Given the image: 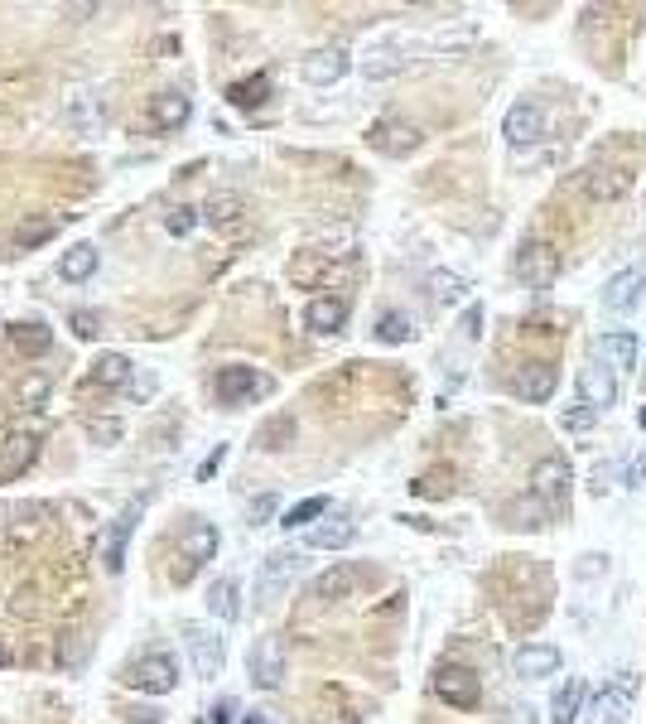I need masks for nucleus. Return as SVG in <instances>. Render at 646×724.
<instances>
[{"label":"nucleus","instance_id":"17","mask_svg":"<svg viewBox=\"0 0 646 724\" xmlns=\"http://www.w3.org/2000/svg\"><path fill=\"white\" fill-rule=\"evenodd\" d=\"M579 396H584V406H593V411H608V406L618 401V377L603 372V367H584V372H579Z\"/></svg>","mask_w":646,"mask_h":724},{"label":"nucleus","instance_id":"12","mask_svg":"<svg viewBox=\"0 0 646 724\" xmlns=\"http://www.w3.org/2000/svg\"><path fill=\"white\" fill-rule=\"evenodd\" d=\"M299 73H304V83L333 87L343 73H348V49H314V54L299 63Z\"/></svg>","mask_w":646,"mask_h":724},{"label":"nucleus","instance_id":"5","mask_svg":"<svg viewBox=\"0 0 646 724\" xmlns=\"http://www.w3.org/2000/svg\"><path fill=\"white\" fill-rule=\"evenodd\" d=\"M531 493H536L550 512H565V502H569V464L560 459V454L540 459L536 469H531Z\"/></svg>","mask_w":646,"mask_h":724},{"label":"nucleus","instance_id":"29","mask_svg":"<svg viewBox=\"0 0 646 724\" xmlns=\"http://www.w3.org/2000/svg\"><path fill=\"white\" fill-rule=\"evenodd\" d=\"M242 213H246V203L237 194H213L208 203H203V218L213 227H237L242 223Z\"/></svg>","mask_w":646,"mask_h":724},{"label":"nucleus","instance_id":"14","mask_svg":"<svg viewBox=\"0 0 646 724\" xmlns=\"http://www.w3.org/2000/svg\"><path fill=\"white\" fill-rule=\"evenodd\" d=\"M357 585H362V565H333V570H323L319 580L309 585V594L319 604H333V599H348Z\"/></svg>","mask_w":646,"mask_h":724},{"label":"nucleus","instance_id":"21","mask_svg":"<svg viewBox=\"0 0 646 724\" xmlns=\"http://www.w3.org/2000/svg\"><path fill=\"white\" fill-rule=\"evenodd\" d=\"M627 705H632V676H618L593 705V724H618L627 715Z\"/></svg>","mask_w":646,"mask_h":724},{"label":"nucleus","instance_id":"7","mask_svg":"<svg viewBox=\"0 0 646 724\" xmlns=\"http://www.w3.org/2000/svg\"><path fill=\"white\" fill-rule=\"evenodd\" d=\"M434 696L458 705V710H473L478 696H483V686H478V676L468 667H439L434 671Z\"/></svg>","mask_w":646,"mask_h":724},{"label":"nucleus","instance_id":"47","mask_svg":"<svg viewBox=\"0 0 646 724\" xmlns=\"http://www.w3.org/2000/svg\"><path fill=\"white\" fill-rule=\"evenodd\" d=\"M227 720H232V700H222V705L213 710V724H227Z\"/></svg>","mask_w":646,"mask_h":724},{"label":"nucleus","instance_id":"20","mask_svg":"<svg viewBox=\"0 0 646 724\" xmlns=\"http://www.w3.org/2000/svg\"><path fill=\"white\" fill-rule=\"evenodd\" d=\"M555 382H560V372H555L550 362H526L521 377H516V391H521L526 401H550V396H555Z\"/></svg>","mask_w":646,"mask_h":724},{"label":"nucleus","instance_id":"8","mask_svg":"<svg viewBox=\"0 0 646 724\" xmlns=\"http://www.w3.org/2000/svg\"><path fill=\"white\" fill-rule=\"evenodd\" d=\"M367 140H372V150H381V155H410V150H420V126H410V121H401V116H386V121H377L372 131H367Z\"/></svg>","mask_w":646,"mask_h":724},{"label":"nucleus","instance_id":"45","mask_svg":"<svg viewBox=\"0 0 646 724\" xmlns=\"http://www.w3.org/2000/svg\"><path fill=\"white\" fill-rule=\"evenodd\" d=\"M593 416H598V411H593V406H584V411H569L565 425H569V430H584V425H593Z\"/></svg>","mask_w":646,"mask_h":724},{"label":"nucleus","instance_id":"9","mask_svg":"<svg viewBox=\"0 0 646 724\" xmlns=\"http://www.w3.org/2000/svg\"><path fill=\"white\" fill-rule=\"evenodd\" d=\"M251 681L261 691H275L285 681V642L280 638H261L251 647Z\"/></svg>","mask_w":646,"mask_h":724},{"label":"nucleus","instance_id":"24","mask_svg":"<svg viewBox=\"0 0 646 724\" xmlns=\"http://www.w3.org/2000/svg\"><path fill=\"white\" fill-rule=\"evenodd\" d=\"M512 667H516V676H526V681L555 676V671H560V652H555V647H521Z\"/></svg>","mask_w":646,"mask_h":724},{"label":"nucleus","instance_id":"33","mask_svg":"<svg viewBox=\"0 0 646 724\" xmlns=\"http://www.w3.org/2000/svg\"><path fill=\"white\" fill-rule=\"evenodd\" d=\"M584 189H589V198H618L627 194V174L622 169H589V179H584Z\"/></svg>","mask_w":646,"mask_h":724},{"label":"nucleus","instance_id":"18","mask_svg":"<svg viewBox=\"0 0 646 724\" xmlns=\"http://www.w3.org/2000/svg\"><path fill=\"white\" fill-rule=\"evenodd\" d=\"M637 295H642V271H637V266H627V271H618V276L603 285V309L627 314V309L637 305Z\"/></svg>","mask_w":646,"mask_h":724},{"label":"nucleus","instance_id":"41","mask_svg":"<svg viewBox=\"0 0 646 724\" xmlns=\"http://www.w3.org/2000/svg\"><path fill=\"white\" fill-rule=\"evenodd\" d=\"M68 324H73V334H78V338H97V334H102V319H97V314H87V309H73V314H68Z\"/></svg>","mask_w":646,"mask_h":724},{"label":"nucleus","instance_id":"48","mask_svg":"<svg viewBox=\"0 0 646 724\" xmlns=\"http://www.w3.org/2000/svg\"><path fill=\"white\" fill-rule=\"evenodd\" d=\"M10 657H15V652H10V642L0 638V667H10Z\"/></svg>","mask_w":646,"mask_h":724},{"label":"nucleus","instance_id":"22","mask_svg":"<svg viewBox=\"0 0 646 724\" xmlns=\"http://www.w3.org/2000/svg\"><path fill=\"white\" fill-rule=\"evenodd\" d=\"M140 512H145V502H135V507H126V512L116 517V527H111V536H107V570H121V565H126V541H131Z\"/></svg>","mask_w":646,"mask_h":724},{"label":"nucleus","instance_id":"4","mask_svg":"<svg viewBox=\"0 0 646 724\" xmlns=\"http://www.w3.org/2000/svg\"><path fill=\"white\" fill-rule=\"evenodd\" d=\"M516 276L526 280L531 290H550L555 276H560V251L550 247V242H526V247L516 251Z\"/></svg>","mask_w":646,"mask_h":724},{"label":"nucleus","instance_id":"40","mask_svg":"<svg viewBox=\"0 0 646 724\" xmlns=\"http://www.w3.org/2000/svg\"><path fill=\"white\" fill-rule=\"evenodd\" d=\"M58 227H63V218H54V213H49V218H34V223L20 227V242H39V237H49Z\"/></svg>","mask_w":646,"mask_h":724},{"label":"nucleus","instance_id":"19","mask_svg":"<svg viewBox=\"0 0 646 724\" xmlns=\"http://www.w3.org/2000/svg\"><path fill=\"white\" fill-rule=\"evenodd\" d=\"M352 536H357V527H352L348 517H328V522H314V527L304 531V546H314V551H343V546H352Z\"/></svg>","mask_w":646,"mask_h":724},{"label":"nucleus","instance_id":"43","mask_svg":"<svg viewBox=\"0 0 646 724\" xmlns=\"http://www.w3.org/2000/svg\"><path fill=\"white\" fill-rule=\"evenodd\" d=\"M270 517H275V498L266 493V498L251 502V522H270Z\"/></svg>","mask_w":646,"mask_h":724},{"label":"nucleus","instance_id":"50","mask_svg":"<svg viewBox=\"0 0 646 724\" xmlns=\"http://www.w3.org/2000/svg\"><path fill=\"white\" fill-rule=\"evenodd\" d=\"M637 420H642V430H646V406H642V416H637Z\"/></svg>","mask_w":646,"mask_h":724},{"label":"nucleus","instance_id":"6","mask_svg":"<svg viewBox=\"0 0 646 724\" xmlns=\"http://www.w3.org/2000/svg\"><path fill=\"white\" fill-rule=\"evenodd\" d=\"M295 575H299V551H270V556L261 560V570H256V599H261V604H275Z\"/></svg>","mask_w":646,"mask_h":724},{"label":"nucleus","instance_id":"16","mask_svg":"<svg viewBox=\"0 0 646 724\" xmlns=\"http://www.w3.org/2000/svg\"><path fill=\"white\" fill-rule=\"evenodd\" d=\"M304 324H309L314 334H338V329L348 324V300H338V295H319V300H309Z\"/></svg>","mask_w":646,"mask_h":724},{"label":"nucleus","instance_id":"26","mask_svg":"<svg viewBox=\"0 0 646 724\" xmlns=\"http://www.w3.org/2000/svg\"><path fill=\"white\" fill-rule=\"evenodd\" d=\"M208 613H213V618H222V623H232V618L242 613L237 580H213V585H208Z\"/></svg>","mask_w":646,"mask_h":724},{"label":"nucleus","instance_id":"3","mask_svg":"<svg viewBox=\"0 0 646 724\" xmlns=\"http://www.w3.org/2000/svg\"><path fill=\"white\" fill-rule=\"evenodd\" d=\"M184 647H189L193 676H203V681L222 676V662H227V652H222V633L203 628V623H189V628H184Z\"/></svg>","mask_w":646,"mask_h":724},{"label":"nucleus","instance_id":"1","mask_svg":"<svg viewBox=\"0 0 646 724\" xmlns=\"http://www.w3.org/2000/svg\"><path fill=\"white\" fill-rule=\"evenodd\" d=\"M126 686L131 691H145V696H169L179 686V662L169 652H145L126 667Z\"/></svg>","mask_w":646,"mask_h":724},{"label":"nucleus","instance_id":"28","mask_svg":"<svg viewBox=\"0 0 646 724\" xmlns=\"http://www.w3.org/2000/svg\"><path fill=\"white\" fill-rule=\"evenodd\" d=\"M10 343H15V353L39 358V353L54 348V329H44V324H15V329H10Z\"/></svg>","mask_w":646,"mask_h":724},{"label":"nucleus","instance_id":"32","mask_svg":"<svg viewBox=\"0 0 646 724\" xmlns=\"http://www.w3.org/2000/svg\"><path fill=\"white\" fill-rule=\"evenodd\" d=\"M579 710H584V681H565V691H555V700H550V715H555V724H574Z\"/></svg>","mask_w":646,"mask_h":724},{"label":"nucleus","instance_id":"46","mask_svg":"<svg viewBox=\"0 0 646 724\" xmlns=\"http://www.w3.org/2000/svg\"><path fill=\"white\" fill-rule=\"evenodd\" d=\"M150 387H155V377H150V372H145V377H140V382H135V387H126L135 396V401H145V396H150Z\"/></svg>","mask_w":646,"mask_h":724},{"label":"nucleus","instance_id":"27","mask_svg":"<svg viewBox=\"0 0 646 724\" xmlns=\"http://www.w3.org/2000/svg\"><path fill=\"white\" fill-rule=\"evenodd\" d=\"M97 271V247L92 242H78V247L63 251V261H58V276L63 280H87Z\"/></svg>","mask_w":646,"mask_h":724},{"label":"nucleus","instance_id":"11","mask_svg":"<svg viewBox=\"0 0 646 724\" xmlns=\"http://www.w3.org/2000/svg\"><path fill=\"white\" fill-rule=\"evenodd\" d=\"M34 454H39V435H34V430L5 435V440H0V483L15 478V474H25L29 464H34Z\"/></svg>","mask_w":646,"mask_h":724},{"label":"nucleus","instance_id":"39","mask_svg":"<svg viewBox=\"0 0 646 724\" xmlns=\"http://www.w3.org/2000/svg\"><path fill=\"white\" fill-rule=\"evenodd\" d=\"M164 227H169L174 237H189L193 227H198V213H193V208H174V213H164Z\"/></svg>","mask_w":646,"mask_h":724},{"label":"nucleus","instance_id":"35","mask_svg":"<svg viewBox=\"0 0 646 724\" xmlns=\"http://www.w3.org/2000/svg\"><path fill=\"white\" fill-rule=\"evenodd\" d=\"M377 338H381V343H410V338H415L410 314H396V309H391V314H381V319H377Z\"/></svg>","mask_w":646,"mask_h":724},{"label":"nucleus","instance_id":"38","mask_svg":"<svg viewBox=\"0 0 646 724\" xmlns=\"http://www.w3.org/2000/svg\"><path fill=\"white\" fill-rule=\"evenodd\" d=\"M396 68H401V58L391 54V49H381V54H372V58H367V63H362V73H367L372 83H377V78H391Z\"/></svg>","mask_w":646,"mask_h":724},{"label":"nucleus","instance_id":"13","mask_svg":"<svg viewBox=\"0 0 646 724\" xmlns=\"http://www.w3.org/2000/svg\"><path fill=\"white\" fill-rule=\"evenodd\" d=\"M217 551V527H208V522H198V527L184 531V541H179V556H184V570H179V580H189L193 570L203 565V560H213Z\"/></svg>","mask_w":646,"mask_h":724},{"label":"nucleus","instance_id":"10","mask_svg":"<svg viewBox=\"0 0 646 724\" xmlns=\"http://www.w3.org/2000/svg\"><path fill=\"white\" fill-rule=\"evenodd\" d=\"M502 136L512 140L516 150H521V145H536V140H545V112H540L536 102H516L512 112H507V121H502Z\"/></svg>","mask_w":646,"mask_h":724},{"label":"nucleus","instance_id":"25","mask_svg":"<svg viewBox=\"0 0 646 724\" xmlns=\"http://www.w3.org/2000/svg\"><path fill=\"white\" fill-rule=\"evenodd\" d=\"M131 358H121V353H102V358L92 362V382L97 387H131Z\"/></svg>","mask_w":646,"mask_h":724},{"label":"nucleus","instance_id":"36","mask_svg":"<svg viewBox=\"0 0 646 724\" xmlns=\"http://www.w3.org/2000/svg\"><path fill=\"white\" fill-rule=\"evenodd\" d=\"M323 512H328V498H304L299 507L285 512V527H314V517H323Z\"/></svg>","mask_w":646,"mask_h":724},{"label":"nucleus","instance_id":"15","mask_svg":"<svg viewBox=\"0 0 646 724\" xmlns=\"http://www.w3.org/2000/svg\"><path fill=\"white\" fill-rule=\"evenodd\" d=\"M63 116H68L73 131H92V126H102V102H97V92H92V87H68V97H63Z\"/></svg>","mask_w":646,"mask_h":724},{"label":"nucleus","instance_id":"34","mask_svg":"<svg viewBox=\"0 0 646 724\" xmlns=\"http://www.w3.org/2000/svg\"><path fill=\"white\" fill-rule=\"evenodd\" d=\"M463 290H468V280L458 276V271H434V276H430V295L439 300V305H454V300H463Z\"/></svg>","mask_w":646,"mask_h":724},{"label":"nucleus","instance_id":"44","mask_svg":"<svg viewBox=\"0 0 646 724\" xmlns=\"http://www.w3.org/2000/svg\"><path fill=\"white\" fill-rule=\"evenodd\" d=\"M222 454H227V449L217 445V449H213V454H208V459H203V464H198V478H203V483H208V478H213V474H217V464H222Z\"/></svg>","mask_w":646,"mask_h":724},{"label":"nucleus","instance_id":"31","mask_svg":"<svg viewBox=\"0 0 646 724\" xmlns=\"http://www.w3.org/2000/svg\"><path fill=\"white\" fill-rule=\"evenodd\" d=\"M266 92H270V78H266V73H251L246 83H232V87H227L232 107H242V112H256V107L266 102Z\"/></svg>","mask_w":646,"mask_h":724},{"label":"nucleus","instance_id":"49","mask_svg":"<svg viewBox=\"0 0 646 724\" xmlns=\"http://www.w3.org/2000/svg\"><path fill=\"white\" fill-rule=\"evenodd\" d=\"M246 724H266V720H261V715H246Z\"/></svg>","mask_w":646,"mask_h":724},{"label":"nucleus","instance_id":"30","mask_svg":"<svg viewBox=\"0 0 646 724\" xmlns=\"http://www.w3.org/2000/svg\"><path fill=\"white\" fill-rule=\"evenodd\" d=\"M598 358L603 362H613V367H632V362H637V338L632 334H603L598 338Z\"/></svg>","mask_w":646,"mask_h":724},{"label":"nucleus","instance_id":"23","mask_svg":"<svg viewBox=\"0 0 646 724\" xmlns=\"http://www.w3.org/2000/svg\"><path fill=\"white\" fill-rule=\"evenodd\" d=\"M150 121H155V131H179L189 121V97L184 92H160L150 102Z\"/></svg>","mask_w":646,"mask_h":724},{"label":"nucleus","instance_id":"2","mask_svg":"<svg viewBox=\"0 0 646 724\" xmlns=\"http://www.w3.org/2000/svg\"><path fill=\"white\" fill-rule=\"evenodd\" d=\"M217 401L222 406H246V401H261L270 396V377L266 372H256V367H217Z\"/></svg>","mask_w":646,"mask_h":724},{"label":"nucleus","instance_id":"42","mask_svg":"<svg viewBox=\"0 0 646 724\" xmlns=\"http://www.w3.org/2000/svg\"><path fill=\"white\" fill-rule=\"evenodd\" d=\"M87 435H92L97 445H116V440H121V425H116V420H87Z\"/></svg>","mask_w":646,"mask_h":724},{"label":"nucleus","instance_id":"37","mask_svg":"<svg viewBox=\"0 0 646 724\" xmlns=\"http://www.w3.org/2000/svg\"><path fill=\"white\" fill-rule=\"evenodd\" d=\"M49 391H54V382H49V377H25V382L15 387V396H20L25 406H44V401H49Z\"/></svg>","mask_w":646,"mask_h":724}]
</instances>
